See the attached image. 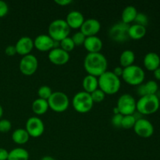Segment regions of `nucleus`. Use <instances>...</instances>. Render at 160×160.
<instances>
[{"mask_svg":"<svg viewBox=\"0 0 160 160\" xmlns=\"http://www.w3.org/2000/svg\"><path fill=\"white\" fill-rule=\"evenodd\" d=\"M9 12V6L6 2L0 0V17H3Z\"/></svg>","mask_w":160,"mask_h":160,"instance_id":"36","label":"nucleus"},{"mask_svg":"<svg viewBox=\"0 0 160 160\" xmlns=\"http://www.w3.org/2000/svg\"><path fill=\"white\" fill-rule=\"evenodd\" d=\"M2 116H3V108L2 106L0 105V120H1V118L2 117Z\"/></svg>","mask_w":160,"mask_h":160,"instance_id":"44","label":"nucleus"},{"mask_svg":"<svg viewBox=\"0 0 160 160\" xmlns=\"http://www.w3.org/2000/svg\"><path fill=\"white\" fill-rule=\"evenodd\" d=\"M146 34V28L142 25L134 24L130 25L129 30H128V35L130 38L133 40H140L143 38Z\"/></svg>","mask_w":160,"mask_h":160,"instance_id":"21","label":"nucleus"},{"mask_svg":"<svg viewBox=\"0 0 160 160\" xmlns=\"http://www.w3.org/2000/svg\"><path fill=\"white\" fill-rule=\"evenodd\" d=\"M38 61L35 56L33 54H28L21 58L19 63V68L20 72L25 76H31L38 70Z\"/></svg>","mask_w":160,"mask_h":160,"instance_id":"10","label":"nucleus"},{"mask_svg":"<svg viewBox=\"0 0 160 160\" xmlns=\"http://www.w3.org/2000/svg\"><path fill=\"white\" fill-rule=\"evenodd\" d=\"M58 42H55L48 34H39L34 38V47H35L40 52H49L56 47V44Z\"/></svg>","mask_w":160,"mask_h":160,"instance_id":"13","label":"nucleus"},{"mask_svg":"<svg viewBox=\"0 0 160 160\" xmlns=\"http://www.w3.org/2000/svg\"><path fill=\"white\" fill-rule=\"evenodd\" d=\"M143 62L145 69L149 71H155L160 67V57L157 53L151 52L145 55Z\"/></svg>","mask_w":160,"mask_h":160,"instance_id":"19","label":"nucleus"},{"mask_svg":"<svg viewBox=\"0 0 160 160\" xmlns=\"http://www.w3.org/2000/svg\"><path fill=\"white\" fill-rule=\"evenodd\" d=\"M136 102L135 98L130 94H123L120 95L117 100V106L119 113L123 116L133 115L136 112Z\"/></svg>","mask_w":160,"mask_h":160,"instance_id":"8","label":"nucleus"},{"mask_svg":"<svg viewBox=\"0 0 160 160\" xmlns=\"http://www.w3.org/2000/svg\"><path fill=\"white\" fill-rule=\"evenodd\" d=\"M32 111L34 112V113H35L36 115H43L45 112L48 111V103L47 100L42 99V98H36L32 103Z\"/></svg>","mask_w":160,"mask_h":160,"instance_id":"25","label":"nucleus"},{"mask_svg":"<svg viewBox=\"0 0 160 160\" xmlns=\"http://www.w3.org/2000/svg\"><path fill=\"white\" fill-rule=\"evenodd\" d=\"M134 131L137 135L143 138H148L154 134V127L149 120L141 118L136 121Z\"/></svg>","mask_w":160,"mask_h":160,"instance_id":"12","label":"nucleus"},{"mask_svg":"<svg viewBox=\"0 0 160 160\" xmlns=\"http://www.w3.org/2000/svg\"><path fill=\"white\" fill-rule=\"evenodd\" d=\"M160 106L159 97L156 95H146L140 97L136 103V110L142 115H151L158 111Z\"/></svg>","mask_w":160,"mask_h":160,"instance_id":"3","label":"nucleus"},{"mask_svg":"<svg viewBox=\"0 0 160 160\" xmlns=\"http://www.w3.org/2000/svg\"><path fill=\"white\" fill-rule=\"evenodd\" d=\"M15 48L17 54L23 56L31 54L34 48V40L28 36H23L17 42Z\"/></svg>","mask_w":160,"mask_h":160,"instance_id":"16","label":"nucleus"},{"mask_svg":"<svg viewBox=\"0 0 160 160\" xmlns=\"http://www.w3.org/2000/svg\"><path fill=\"white\" fill-rule=\"evenodd\" d=\"M5 53L8 56H13L17 54V50H16L15 45H8L5 49Z\"/></svg>","mask_w":160,"mask_h":160,"instance_id":"37","label":"nucleus"},{"mask_svg":"<svg viewBox=\"0 0 160 160\" xmlns=\"http://www.w3.org/2000/svg\"><path fill=\"white\" fill-rule=\"evenodd\" d=\"M59 48H61L62 50L67 52L73 51V48H75V45L72 40L71 37H67L62 39L61 42H59Z\"/></svg>","mask_w":160,"mask_h":160,"instance_id":"28","label":"nucleus"},{"mask_svg":"<svg viewBox=\"0 0 160 160\" xmlns=\"http://www.w3.org/2000/svg\"><path fill=\"white\" fill-rule=\"evenodd\" d=\"M72 105L75 110L80 113H86L92 110L94 102L91 97V94L81 91L74 95L72 99Z\"/></svg>","mask_w":160,"mask_h":160,"instance_id":"6","label":"nucleus"},{"mask_svg":"<svg viewBox=\"0 0 160 160\" xmlns=\"http://www.w3.org/2000/svg\"><path fill=\"white\" fill-rule=\"evenodd\" d=\"M137 120H138L135 117V116H134V114H133V115L123 116V120H122L121 128H124V129L134 128V126Z\"/></svg>","mask_w":160,"mask_h":160,"instance_id":"27","label":"nucleus"},{"mask_svg":"<svg viewBox=\"0 0 160 160\" xmlns=\"http://www.w3.org/2000/svg\"><path fill=\"white\" fill-rule=\"evenodd\" d=\"M12 139L17 145H24L29 141L30 135L25 128H18L12 132Z\"/></svg>","mask_w":160,"mask_h":160,"instance_id":"22","label":"nucleus"},{"mask_svg":"<svg viewBox=\"0 0 160 160\" xmlns=\"http://www.w3.org/2000/svg\"><path fill=\"white\" fill-rule=\"evenodd\" d=\"M48 59L54 65L62 66L70 60V53L58 47L50 50L48 52Z\"/></svg>","mask_w":160,"mask_h":160,"instance_id":"14","label":"nucleus"},{"mask_svg":"<svg viewBox=\"0 0 160 160\" xmlns=\"http://www.w3.org/2000/svg\"><path fill=\"white\" fill-rule=\"evenodd\" d=\"M129 28L130 24H127L122 21L114 23L109 30V38L117 42H126L130 38L128 35Z\"/></svg>","mask_w":160,"mask_h":160,"instance_id":"9","label":"nucleus"},{"mask_svg":"<svg viewBox=\"0 0 160 160\" xmlns=\"http://www.w3.org/2000/svg\"><path fill=\"white\" fill-rule=\"evenodd\" d=\"M101 29V23L97 19L88 18L84 20L82 26L80 28V31L86 36H95Z\"/></svg>","mask_w":160,"mask_h":160,"instance_id":"15","label":"nucleus"},{"mask_svg":"<svg viewBox=\"0 0 160 160\" xmlns=\"http://www.w3.org/2000/svg\"><path fill=\"white\" fill-rule=\"evenodd\" d=\"M154 72V77L156 80L158 81H160V67H159L158 69H156Z\"/></svg>","mask_w":160,"mask_h":160,"instance_id":"42","label":"nucleus"},{"mask_svg":"<svg viewBox=\"0 0 160 160\" xmlns=\"http://www.w3.org/2000/svg\"><path fill=\"white\" fill-rule=\"evenodd\" d=\"M98 88L106 95H114L117 93L121 87V81L119 77L112 71H106L98 78Z\"/></svg>","mask_w":160,"mask_h":160,"instance_id":"2","label":"nucleus"},{"mask_svg":"<svg viewBox=\"0 0 160 160\" xmlns=\"http://www.w3.org/2000/svg\"><path fill=\"white\" fill-rule=\"evenodd\" d=\"M144 84H145V92L147 95H156L159 89V85L156 81L151 80Z\"/></svg>","mask_w":160,"mask_h":160,"instance_id":"30","label":"nucleus"},{"mask_svg":"<svg viewBox=\"0 0 160 160\" xmlns=\"http://www.w3.org/2000/svg\"><path fill=\"white\" fill-rule=\"evenodd\" d=\"M137 93L138 94V95H140L141 97L145 96L146 95V92H145V84H142L138 86L137 88Z\"/></svg>","mask_w":160,"mask_h":160,"instance_id":"39","label":"nucleus"},{"mask_svg":"<svg viewBox=\"0 0 160 160\" xmlns=\"http://www.w3.org/2000/svg\"><path fill=\"white\" fill-rule=\"evenodd\" d=\"M108 62L101 52L88 53L84 59V68L88 74L98 78L107 71Z\"/></svg>","mask_w":160,"mask_h":160,"instance_id":"1","label":"nucleus"},{"mask_svg":"<svg viewBox=\"0 0 160 160\" xmlns=\"http://www.w3.org/2000/svg\"><path fill=\"white\" fill-rule=\"evenodd\" d=\"M123 68L122 67H117L114 68V70L112 71V73H114V74L116 75V76L119 77V78H120V77L122 76V74H123Z\"/></svg>","mask_w":160,"mask_h":160,"instance_id":"40","label":"nucleus"},{"mask_svg":"<svg viewBox=\"0 0 160 160\" xmlns=\"http://www.w3.org/2000/svg\"><path fill=\"white\" fill-rule=\"evenodd\" d=\"M25 130L30 137L38 138L42 136L45 131V124L39 117H31L27 120Z\"/></svg>","mask_w":160,"mask_h":160,"instance_id":"11","label":"nucleus"},{"mask_svg":"<svg viewBox=\"0 0 160 160\" xmlns=\"http://www.w3.org/2000/svg\"><path fill=\"white\" fill-rule=\"evenodd\" d=\"M91 97H92V101L94 102V103L102 102L105 99V98H106V94L101 89L98 88L91 93Z\"/></svg>","mask_w":160,"mask_h":160,"instance_id":"32","label":"nucleus"},{"mask_svg":"<svg viewBox=\"0 0 160 160\" xmlns=\"http://www.w3.org/2000/svg\"><path fill=\"white\" fill-rule=\"evenodd\" d=\"M122 78L127 84L133 86H138L143 84L145 73L143 69L139 66L133 64L130 67L123 68Z\"/></svg>","mask_w":160,"mask_h":160,"instance_id":"5","label":"nucleus"},{"mask_svg":"<svg viewBox=\"0 0 160 160\" xmlns=\"http://www.w3.org/2000/svg\"><path fill=\"white\" fill-rule=\"evenodd\" d=\"M82 87L84 92L91 94L98 88V78L92 75H86L83 79Z\"/></svg>","mask_w":160,"mask_h":160,"instance_id":"20","label":"nucleus"},{"mask_svg":"<svg viewBox=\"0 0 160 160\" xmlns=\"http://www.w3.org/2000/svg\"><path fill=\"white\" fill-rule=\"evenodd\" d=\"M48 106L56 112H62L67 110L70 105V99L66 93L62 92H52L48 99Z\"/></svg>","mask_w":160,"mask_h":160,"instance_id":"7","label":"nucleus"},{"mask_svg":"<svg viewBox=\"0 0 160 160\" xmlns=\"http://www.w3.org/2000/svg\"><path fill=\"white\" fill-rule=\"evenodd\" d=\"M84 47L88 53L100 52L103 46V43L102 39L97 35L90 36L86 38L84 43Z\"/></svg>","mask_w":160,"mask_h":160,"instance_id":"18","label":"nucleus"},{"mask_svg":"<svg viewBox=\"0 0 160 160\" xmlns=\"http://www.w3.org/2000/svg\"><path fill=\"white\" fill-rule=\"evenodd\" d=\"M12 128V123L9 120L2 119L0 120V132L7 133Z\"/></svg>","mask_w":160,"mask_h":160,"instance_id":"34","label":"nucleus"},{"mask_svg":"<svg viewBox=\"0 0 160 160\" xmlns=\"http://www.w3.org/2000/svg\"><path fill=\"white\" fill-rule=\"evenodd\" d=\"M52 92H53L52 91L51 88L49 86L42 85L38 90V97L40 98H42V99H45L48 101V99L50 98Z\"/></svg>","mask_w":160,"mask_h":160,"instance_id":"29","label":"nucleus"},{"mask_svg":"<svg viewBox=\"0 0 160 160\" xmlns=\"http://www.w3.org/2000/svg\"><path fill=\"white\" fill-rule=\"evenodd\" d=\"M138 14V10L134 6H128L123 9L121 13V21L127 24H130L134 22Z\"/></svg>","mask_w":160,"mask_h":160,"instance_id":"23","label":"nucleus"},{"mask_svg":"<svg viewBox=\"0 0 160 160\" xmlns=\"http://www.w3.org/2000/svg\"><path fill=\"white\" fill-rule=\"evenodd\" d=\"M123 116L120 113L114 114L113 117H112V124L113 125L115 128H121V123H122V120H123Z\"/></svg>","mask_w":160,"mask_h":160,"instance_id":"35","label":"nucleus"},{"mask_svg":"<svg viewBox=\"0 0 160 160\" xmlns=\"http://www.w3.org/2000/svg\"><path fill=\"white\" fill-rule=\"evenodd\" d=\"M86 36L81 32V31H78V32L74 33L73 36L71 37L72 40H73V43H74L75 46H79V45H83L84 43V41L86 39Z\"/></svg>","mask_w":160,"mask_h":160,"instance_id":"31","label":"nucleus"},{"mask_svg":"<svg viewBox=\"0 0 160 160\" xmlns=\"http://www.w3.org/2000/svg\"><path fill=\"white\" fill-rule=\"evenodd\" d=\"M48 35L55 42H61L62 39L69 37L70 28L63 19H56L48 25Z\"/></svg>","mask_w":160,"mask_h":160,"instance_id":"4","label":"nucleus"},{"mask_svg":"<svg viewBox=\"0 0 160 160\" xmlns=\"http://www.w3.org/2000/svg\"><path fill=\"white\" fill-rule=\"evenodd\" d=\"M84 17L82 14V12H81L78 10H72L69 12L67 15L65 20L67 21V24L69 25V27L73 29H78V28H81V27L82 26L83 23L84 21Z\"/></svg>","mask_w":160,"mask_h":160,"instance_id":"17","label":"nucleus"},{"mask_svg":"<svg viewBox=\"0 0 160 160\" xmlns=\"http://www.w3.org/2000/svg\"><path fill=\"white\" fill-rule=\"evenodd\" d=\"M134 22H135L136 24L142 25V26H144L146 28V26L148 23V18L147 17V15H145L143 12H138Z\"/></svg>","mask_w":160,"mask_h":160,"instance_id":"33","label":"nucleus"},{"mask_svg":"<svg viewBox=\"0 0 160 160\" xmlns=\"http://www.w3.org/2000/svg\"><path fill=\"white\" fill-rule=\"evenodd\" d=\"M9 152L4 148H0V160H7Z\"/></svg>","mask_w":160,"mask_h":160,"instance_id":"38","label":"nucleus"},{"mask_svg":"<svg viewBox=\"0 0 160 160\" xmlns=\"http://www.w3.org/2000/svg\"><path fill=\"white\" fill-rule=\"evenodd\" d=\"M55 2L61 6H65L72 3V1L71 0H55Z\"/></svg>","mask_w":160,"mask_h":160,"instance_id":"41","label":"nucleus"},{"mask_svg":"<svg viewBox=\"0 0 160 160\" xmlns=\"http://www.w3.org/2000/svg\"><path fill=\"white\" fill-rule=\"evenodd\" d=\"M30 155L28 150L23 148H15L9 152L7 160H28Z\"/></svg>","mask_w":160,"mask_h":160,"instance_id":"26","label":"nucleus"},{"mask_svg":"<svg viewBox=\"0 0 160 160\" xmlns=\"http://www.w3.org/2000/svg\"><path fill=\"white\" fill-rule=\"evenodd\" d=\"M41 160H56L55 158H53L52 156H45L44 157H42Z\"/></svg>","mask_w":160,"mask_h":160,"instance_id":"43","label":"nucleus"},{"mask_svg":"<svg viewBox=\"0 0 160 160\" xmlns=\"http://www.w3.org/2000/svg\"><path fill=\"white\" fill-rule=\"evenodd\" d=\"M135 61V54L132 50L126 49L120 56V67L123 68H126V67H130V66L133 65Z\"/></svg>","mask_w":160,"mask_h":160,"instance_id":"24","label":"nucleus"}]
</instances>
